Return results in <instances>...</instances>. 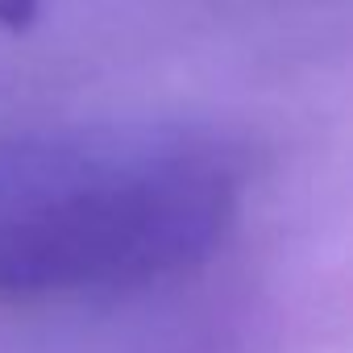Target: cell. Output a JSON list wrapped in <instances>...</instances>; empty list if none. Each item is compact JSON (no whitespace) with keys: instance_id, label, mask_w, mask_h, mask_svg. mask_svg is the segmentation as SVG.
<instances>
[{"instance_id":"1","label":"cell","mask_w":353,"mask_h":353,"mask_svg":"<svg viewBox=\"0 0 353 353\" xmlns=\"http://www.w3.org/2000/svg\"><path fill=\"white\" fill-rule=\"evenodd\" d=\"M250 196L208 125L92 121L0 137V303L117 299L200 270Z\"/></svg>"}]
</instances>
